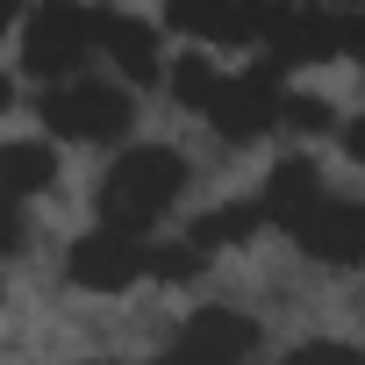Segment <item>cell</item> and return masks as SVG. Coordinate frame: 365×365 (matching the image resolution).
<instances>
[{"label": "cell", "instance_id": "277c9868", "mask_svg": "<svg viewBox=\"0 0 365 365\" xmlns=\"http://www.w3.org/2000/svg\"><path fill=\"white\" fill-rule=\"evenodd\" d=\"M143 279H158V230L93 222L65 244V287L79 294H129Z\"/></svg>", "mask_w": 365, "mask_h": 365}, {"label": "cell", "instance_id": "6da1fadb", "mask_svg": "<svg viewBox=\"0 0 365 365\" xmlns=\"http://www.w3.org/2000/svg\"><path fill=\"white\" fill-rule=\"evenodd\" d=\"M194 187V165L179 158L172 143H122L93 187V215L122 222V230H158Z\"/></svg>", "mask_w": 365, "mask_h": 365}, {"label": "cell", "instance_id": "e0dca14e", "mask_svg": "<svg viewBox=\"0 0 365 365\" xmlns=\"http://www.w3.org/2000/svg\"><path fill=\"white\" fill-rule=\"evenodd\" d=\"M336 150H344V158H351V165H365V108H358V115H344V122H336Z\"/></svg>", "mask_w": 365, "mask_h": 365}, {"label": "cell", "instance_id": "52a82bcc", "mask_svg": "<svg viewBox=\"0 0 365 365\" xmlns=\"http://www.w3.org/2000/svg\"><path fill=\"white\" fill-rule=\"evenodd\" d=\"M279 72H294V65H329V58H344V51H365V22L358 15H336V8H279V22H272V36L258 43Z\"/></svg>", "mask_w": 365, "mask_h": 365}, {"label": "cell", "instance_id": "9a60e30c", "mask_svg": "<svg viewBox=\"0 0 365 365\" xmlns=\"http://www.w3.org/2000/svg\"><path fill=\"white\" fill-rule=\"evenodd\" d=\"M272 365H365V344H344V336H308V344H294L287 358H272Z\"/></svg>", "mask_w": 365, "mask_h": 365}, {"label": "cell", "instance_id": "8992f818", "mask_svg": "<svg viewBox=\"0 0 365 365\" xmlns=\"http://www.w3.org/2000/svg\"><path fill=\"white\" fill-rule=\"evenodd\" d=\"M258 344H265L258 315H251V308L215 301V308H194L187 322H179V329H172V344H165L150 365H251V358H258Z\"/></svg>", "mask_w": 365, "mask_h": 365}, {"label": "cell", "instance_id": "5bb4252c", "mask_svg": "<svg viewBox=\"0 0 365 365\" xmlns=\"http://www.w3.org/2000/svg\"><path fill=\"white\" fill-rule=\"evenodd\" d=\"M230 8H237V0H165V22H172L179 36L215 43V36H222V22H230Z\"/></svg>", "mask_w": 365, "mask_h": 365}, {"label": "cell", "instance_id": "7a4b0ae2", "mask_svg": "<svg viewBox=\"0 0 365 365\" xmlns=\"http://www.w3.org/2000/svg\"><path fill=\"white\" fill-rule=\"evenodd\" d=\"M51 143H86V150H122L129 129H136V86L129 79H101V72H79V79H58L43 86L36 101Z\"/></svg>", "mask_w": 365, "mask_h": 365}, {"label": "cell", "instance_id": "3957f363", "mask_svg": "<svg viewBox=\"0 0 365 365\" xmlns=\"http://www.w3.org/2000/svg\"><path fill=\"white\" fill-rule=\"evenodd\" d=\"M101 58V0H36L15 22V65L36 86L79 79Z\"/></svg>", "mask_w": 365, "mask_h": 365}, {"label": "cell", "instance_id": "ac0fdd59", "mask_svg": "<svg viewBox=\"0 0 365 365\" xmlns=\"http://www.w3.org/2000/svg\"><path fill=\"white\" fill-rule=\"evenodd\" d=\"M86 365H122V358H86Z\"/></svg>", "mask_w": 365, "mask_h": 365}, {"label": "cell", "instance_id": "7c38bea8", "mask_svg": "<svg viewBox=\"0 0 365 365\" xmlns=\"http://www.w3.org/2000/svg\"><path fill=\"white\" fill-rule=\"evenodd\" d=\"M58 187V150L51 143H36V136H22V143H8L0 150V194L8 201H36V194H51Z\"/></svg>", "mask_w": 365, "mask_h": 365}, {"label": "cell", "instance_id": "5b68a950", "mask_svg": "<svg viewBox=\"0 0 365 365\" xmlns=\"http://www.w3.org/2000/svg\"><path fill=\"white\" fill-rule=\"evenodd\" d=\"M208 122L222 143H265L272 129H287V72L272 58H251L237 72H222L215 101H208Z\"/></svg>", "mask_w": 365, "mask_h": 365}, {"label": "cell", "instance_id": "9c48e42d", "mask_svg": "<svg viewBox=\"0 0 365 365\" xmlns=\"http://www.w3.org/2000/svg\"><path fill=\"white\" fill-rule=\"evenodd\" d=\"M101 58H108L115 79H129V86H165V65H172L158 22L115 8V0H101Z\"/></svg>", "mask_w": 365, "mask_h": 365}, {"label": "cell", "instance_id": "8fae6325", "mask_svg": "<svg viewBox=\"0 0 365 365\" xmlns=\"http://www.w3.org/2000/svg\"><path fill=\"white\" fill-rule=\"evenodd\" d=\"M258 230H272V215H265V201L251 194V201H222V208H208V215H194L187 222V237L215 258V251H244Z\"/></svg>", "mask_w": 365, "mask_h": 365}, {"label": "cell", "instance_id": "ba28073f", "mask_svg": "<svg viewBox=\"0 0 365 365\" xmlns=\"http://www.w3.org/2000/svg\"><path fill=\"white\" fill-rule=\"evenodd\" d=\"M287 244L301 251V258H315V265H329V272H358L365 265V201H344L336 187L287 230Z\"/></svg>", "mask_w": 365, "mask_h": 365}, {"label": "cell", "instance_id": "2e32d148", "mask_svg": "<svg viewBox=\"0 0 365 365\" xmlns=\"http://www.w3.org/2000/svg\"><path fill=\"white\" fill-rule=\"evenodd\" d=\"M344 115L322 108V93H287V136H336Z\"/></svg>", "mask_w": 365, "mask_h": 365}, {"label": "cell", "instance_id": "4fadbf2b", "mask_svg": "<svg viewBox=\"0 0 365 365\" xmlns=\"http://www.w3.org/2000/svg\"><path fill=\"white\" fill-rule=\"evenodd\" d=\"M215 86H222V65H215L208 51H172V65H165V93H172V108L208 115Z\"/></svg>", "mask_w": 365, "mask_h": 365}, {"label": "cell", "instance_id": "30bf717a", "mask_svg": "<svg viewBox=\"0 0 365 365\" xmlns=\"http://www.w3.org/2000/svg\"><path fill=\"white\" fill-rule=\"evenodd\" d=\"M322 194H329V172H322V158H308V150H287V158L265 172V187H258V201H265L272 230H294Z\"/></svg>", "mask_w": 365, "mask_h": 365}]
</instances>
